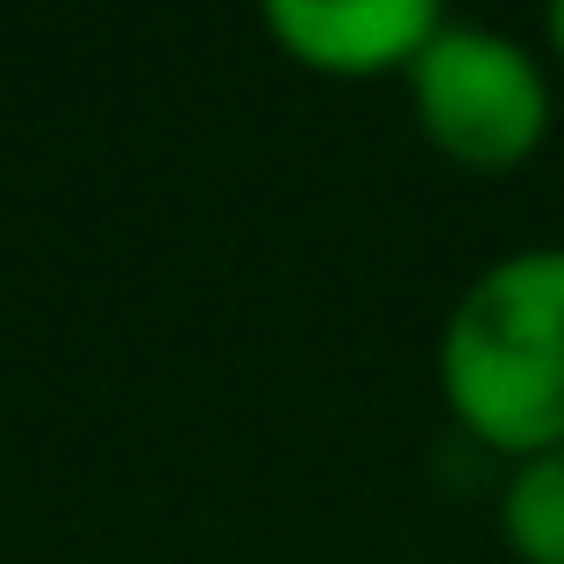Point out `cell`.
<instances>
[{"label": "cell", "instance_id": "2", "mask_svg": "<svg viewBox=\"0 0 564 564\" xmlns=\"http://www.w3.org/2000/svg\"><path fill=\"white\" fill-rule=\"evenodd\" d=\"M408 108L436 158L479 180H508L543 151L557 100L543 57L522 36L443 14V29L408 65Z\"/></svg>", "mask_w": 564, "mask_h": 564}, {"label": "cell", "instance_id": "3", "mask_svg": "<svg viewBox=\"0 0 564 564\" xmlns=\"http://www.w3.org/2000/svg\"><path fill=\"white\" fill-rule=\"evenodd\" d=\"M436 29V0H272L264 8V36L322 79H386V72L408 79Z\"/></svg>", "mask_w": 564, "mask_h": 564}, {"label": "cell", "instance_id": "4", "mask_svg": "<svg viewBox=\"0 0 564 564\" xmlns=\"http://www.w3.org/2000/svg\"><path fill=\"white\" fill-rule=\"evenodd\" d=\"M494 522L514 564H564V451L508 465Z\"/></svg>", "mask_w": 564, "mask_h": 564}, {"label": "cell", "instance_id": "5", "mask_svg": "<svg viewBox=\"0 0 564 564\" xmlns=\"http://www.w3.org/2000/svg\"><path fill=\"white\" fill-rule=\"evenodd\" d=\"M543 36H551V57H557V65H564V0H557L551 14H543Z\"/></svg>", "mask_w": 564, "mask_h": 564}, {"label": "cell", "instance_id": "1", "mask_svg": "<svg viewBox=\"0 0 564 564\" xmlns=\"http://www.w3.org/2000/svg\"><path fill=\"white\" fill-rule=\"evenodd\" d=\"M436 393L479 451H564V243L494 258L451 301L436 336Z\"/></svg>", "mask_w": 564, "mask_h": 564}]
</instances>
